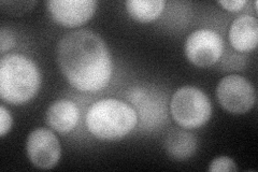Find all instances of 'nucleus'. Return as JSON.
<instances>
[{
  "mask_svg": "<svg viewBox=\"0 0 258 172\" xmlns=\"http://www.w3.org/2000/svg\"><path fill=\"white\" fill-rule=\"evenodd\" d=\"M126 10L131 18L140 23H150L159 18L164 11L166 2L163 0H128Z\"/></svg>",
  "mask_w": 258,
  "mask_h": 172,
  "instance_id": "ddd939ff",
  "label": "nucleus"
},
{
  "mask_svg": "<svg viewBox=\"0 0 258 172\" xmlns=\"http://www.w3.org/2000/svg\"><path fill=\"white\" fill-rule=\"evenodd\" d=\"M231 46L239 52H251L258 44V22L256 18L242 14L232 22L229 28Z\"/></svg>",
  "mask_w": 258,
  "mask_h": 172,
  "instance_id": "9d476101",
  "label": "nucleus"
},
{
  "mask_svg": "<svg viewBox=\"0 0 258 172\" xmlns=\"http://www.w3.org/2000/svg\"><path fill=\"white\" fill-rule=\"evenodd\" d=\"M138 123L132 105L118 99H101L93 103L86 114L88 132L99 140L117 141L127 136Z\"/></svg>",
  "mask_w": 258,
  "mask_h": 172,
  "instance_id": "7ed1b4c3",
  "label": "nucleus"
},
{
  "mask_svg": "<svg viewBox=\"0 0 258 172\" xmlns=\"http://www.w3.org/2000/svg\"><path fill=\"white\" fill-rule=\"evenodd\" d=\"M216 96L222 108L231 114L248 112L256 101V93L252 83L237 75L227 76L220 81Z\"/></svg>",
  "mask_w": 258,
  "mask_h": 172,
  "instance_id": "39448f33",
  "label": "nucleus"
},
{
  "mask_svg": "<svg viewBox=\"0 0 258 172\" xmlns=\"http://www.w3.org/2000/svg\"><path fill=\"white\" fill-rule=\"evenodd\" d=\"M236 162L227 156H222L213 159L210 163L209 171L211 172H232L237 171Z\"/></svg>",
  "mask_w": 258,
  "mask_h": 172,
  "instance_id": "4468645a",
  "label": "nucleus"
},
{
  "mask_svg": "<svg viewBox=\"0 0 258 172\" xmlns=\"http://www.w3.org/2000/svg\"><path fill=\"white\" fill-rule=\"evenodd\" d=\"M12 117L5 105L0 106V136L5 137L11 130Z\"/></svg>",
  "mask_w": 258,
  "mask_h": 172,
  "instance_id": "2eb2a0df",
  "label": "nucleus"
},
{
  "mask_svg": "<svg viewBox=\"0 0 258 172\" xmlns=\"http://www.w3.org/2000/svg\"><path fill=\"white\" fill-rule=\"evenodd\" d=\"M15 43L14 36L11 34L9 30H7L5 28L2 29V32H0V50H2V53H6L8 50L13 47Z\"/></svg>",
  "mask_w": 258,
  "mask_h": 172,
  "instance_id": "dca6fc26",
  "label": "nucleus"
},
{
  "mask_svg": "<svg viewBox=\"0 0 258 172\" xmlns=\"http://www.w3.org/2000/svg\"><path fill=\"white\" fill-rule=\"evenodd\" d=\"M80 119L78 106L68 99L54 101L46 111V123L55 132L68 134L74 130Z\"/></svg>",
  "mask_w": 258,
  "mask_h": 172,
  "instance_id": "9b49d317",
  "label": "nucleus"
},
{
  "mask_svg": "<svg viewBox=\"0 0 258 172\" xmlns=\"http://www.w3.org/2000/svg\"><path fill=\"white\" fill-rule=\"evenodd\" d=\"M224 51L222 37L211 29H198L187 37L185 55L197 67L213 66L220 61Z\"/></svg>",
  "mask_w": 258,
  "mask_h": 172,
  "instance_id": "423d86ee",
  "label": "nucleus"
},
{
  "mask_svg": "<svg viewBox=\"0 0 258 172\" xmlns=\"http://www.w3.org/2000/svg\"><path fill=\"white\" fill-rule=\"evenodd\" d=\"M41 84L37 65L21 54L4 55L0 61V97L10 104L31 100Z\"/></svg>",
  "mask_w": 258,
  "mask_h": 172,
  "instance_id": "f03ea898",
  "label": "nucleus"
},
{
  "mask_svg": "<svg viewBox=\"0 0 258 172\" xmlns=\"http://www.w3.org/2000/svg\"><path fill=\"white\" fill-rule=\"evenodd\" d=\"M170 110L177 125L195 129L207 124L211 118L212 105L209 97L199 88L184 86L174 93Z\"/></svg>",
  "mask_w": 258,
  "mask_h": 172,
  "instance_id": "20e7f679",
  "label": "nucleus"
},
{
  "mask_svg": "<svg viewBox=\"0 0 258 172\" xmlns=\"http://www.w3.org/2000/svg\"><path fill=\"white\" fill-rule=\"evenodd\" d=\"M165 149L170 157L177 160H185L195 154L197 139L186 130L173 128L166 137Z\"/></svg>",
  "mask_w": 258,
  "mask_h": 172,
  "instance_id": "f8f14e48",
  "label": "nucleus"
},
{
  "mask_svg": "<svg viewBox=\"0 0 258 172\" xmlns=\"http://www.w3.org/2000/svg\"><path fill=\"white\" fill-rule=\"evenodd\" d=\"M135 106V111L139 114L140 121L145 126H154L166 119V104L153 92L145 88H134L128 95Z\"/></svg>",
  "mask_w": 258,
  "mask_h": 172,
  "instance_id": "1a4fd4ad",
  "label": "nucleus"
},
{
  "mask_svg": "<svg viewBox=\"0 0 258 172\" xmlns=\"http://www.w3.org/2000/svg\"><path fill=\"white\" fill-rule=\"evenodd\" d=\"M219 4L223 9L227 10L229 12H239L243 9L244 6L246 5L245 0H220Z\"/></svg>",
  "mask_w": 258,
  "mask_h": 172,
  "instance_id": "f3484780",
  "label": "nucleus"
},
{
  "mask_svg": "<svg viewBox=\"0 0 258 172\" xmlns=\"http://www.w3.org/2000/svg\"><path fill=\"white\" fill-rule=\"evenodd\" d=\"M98 3L94 0H50L47 11L52 19L63 27L74 28L90 21Z\"/></svg>",
  "mask_w": 258,
  "mask_h": 172,
  "instance_id": "6e6552de",
  "label": "nucleus"
},
{
  "mask_svg": "<svg viewBox=\"0 0 258 172\" xmlns=\"http://www.w3.org/2000/svg\"><path fill=\"white\" fill-rule=\"evenodd\" d=\"M26 150L32 165L44 170L52 169L57 165L61 155L57 137L45 128H37L29 134Z\"/></svg>",
  "mask_w": 258,
  "mask_h": 172,
  "instance_id": "0eeeda50",
  "label": "nucleus"
},
{
  "mask_svg": "<svg viewBox=\"0 0 258 172\" xmlns=\"http://www.w3.org/2000/svg\"><path fill=\"white\" fill-rule=\"evenodd\" d=\"M56 59L69 84L81 92H98L112 76V60L103 39L80 29L64 35L56 47Z\"/></svg>",
  "mask_w": 258,
  "mask_h": 172,
  "instance_id": "f257e3e1",
  "label": "nucleus"
}]
</instances>
